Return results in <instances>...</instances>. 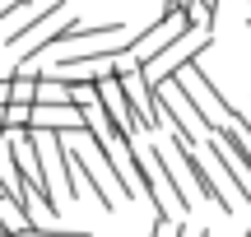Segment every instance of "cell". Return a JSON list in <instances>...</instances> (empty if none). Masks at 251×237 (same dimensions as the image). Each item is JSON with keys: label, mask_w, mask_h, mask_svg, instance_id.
I'll list each match as a JSON object with an SVG mask.
<instances>
[{"label": "cell", "mask_w": 251, "mask_h": 237, "mask_svg": "<svg viewBox=\"0 0 251 237\" xmlns=\"http://www.w3.org/2000/svg\"><path fill=\"white\" fill-rule=\"evenodd\" d=\"M177 158L186 163V172H191V182H196V191H200V200H209L219 214H233L237 210V195H228L224 186L209 177V167H205V158L196 154V140H181L177 135Z\"/></svg>", "instance_id": "obj_3"}, {"label": "cell", "mask_w": 251, "mask_h": 237, "mask_svg": "<svg viewBox=\"0 0 251 237\" xmlns=\"http://www.w3.org/2000/svg\"><path fill=\"white\" fill-rule=\"evenodd\" d=\"M37 102H75V84L61 79L56 70H47L42 79H37Z\"/></svg>", "instance_id": "obj_5"}, {"label": "cell", "mask_w": 251, "mask_h": 237, "mask_svg": "<svg viewBox=\"0 0 251 237\" xmlns=\"http://www.w3.org/2000/svg\"><path fill=\"white\" fill-rule=\"evenodd\" d=\"M205 154H209V163H214L219 172L228 177V186H233V195H237V200L251 205V167H247V163H242V158H237V154H233V149H228L219 135H205Z\"/></svg>", "instance_id": "obj_4"}, {"label": "cell", "mask_w": 251, "mask_h": 237, "mask_svg": "<svg viewBox=\"0 0 251 237\" xmlns=\"http://www.w3.org/2000/svg\"><path fill=\"white\" fill-rule=\"evenodd\" d=\"M5 126H9V102H0V135H5Z\"/></svg>", "instance_id": "obj_9"}, {"label": "cell", "mask_w": 251, "mask_h": 237, "mask_svg": "<svg viewBox=\"0 0 251 237\" xmlns=\"http://www.w3.org/2000/svg\"><path fill=\"white\" fill-rule=\"evenodd\" d=\"M196 0H163V9H191Z\"/></svg>", "instance_id": "obj_8"}, {"label": "cell", "mask_w": 251, "mask_h": 237, "mask_svg": "<svg viewBox=\"0 0 251 237\" xmlns=\"http://www.w3.org/2000/svg\"><path fill=\"white\" fill-rule=\"evenodd\" d=\"M196 237H209V233H205V228H200V233H196Z\"/></svg>", "instance_id": "obj_10"}, {"label": "cell", "mask_w": 251, "mask_h": 237, "mask_svg": "<svg viewBox=\"0 0 251 237\" xmlns=\"http://www.w3.org/2000/svg\"><path fill=\"white\" fill-rule=\"evenodd\" d=\"M0 5H5V0H0Z\"/></svg>", "instance_id": "obj_11"}, {"label": "cell", "mask_w": 251, "mask_h": 237, "mask_svg": "<svg viewBox=\"0 0 251 237\" xmlns=\"http://www.w3.org/2000/svg\"><path fill=\"white\" fill-rule=\"evenodd\" d=\"M0 102H14V79L9 74H0Z\"/></svg>", "instance_id": "obj_7"}, {"label": "cell", "mask_w": 251, "mask_h": 237, "mask_svg": "<svg viewBox=\"0 0 251 237\" xmlns=\"http://www.w3.org/2000/svg\"><path fill=\"white\" fill-rule=\"evenodd\" d=\"M191 28H196V24H191V14H186V9H163V14H158V24H149L140 37H135L130 61H135V65H149L153 56H163V51H168V47L177 42L181 33H191Z\"/></svg>", "instance_id": "obj_2"}, {"label": "cell", "mask_w": 251, "mask_h": 237, "mask_svg": "<svg viewBox=\"0 0 251 237\" xmlns=\"http://www.w3.org/2000/svg\"><path fill=\"white\" fill-rule=\"evenodd\" d=\"M9 130H33V102H9V126H5V135Z\"/></svg>", "instance_id": "obj_6"}, {"label": "cell", "mask_w": 251, "mask_h": 237, "mask_svg": "<svg viewBox=\"0 0 251 237\" xmlns=\"http://www.w3.org/2000/svg\"><path fill=\"white\" fill-rule=\"evenodd\" d=\"M209 47H214V28H191V33H181L163 56H153L140 70L149 74V84H163V79H172V74H181L191 61H200V51H209Z\"/></svg>", "instance_id": "obj_1"}]
</instances>
